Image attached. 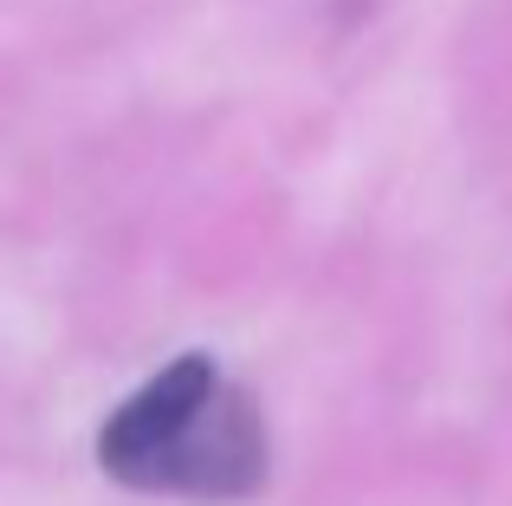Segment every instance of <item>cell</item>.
Here are the masks:
<instances>
[{"label":"cell","mask_w":512,"mask_h":506,"mask_svg":"<svg viewBox=\"0 0 512 506\" xmlns=\"http://www.w3.org/2000/svg\"><path fill=\"white\" fill-rule=\"evenodd\" d=\"M98 468L137 494L247 500L266 481V422L214 357L188 351L111 409L98 429Z\"/></svg>","instance_id":"1"}]
</instances>
